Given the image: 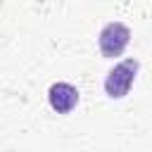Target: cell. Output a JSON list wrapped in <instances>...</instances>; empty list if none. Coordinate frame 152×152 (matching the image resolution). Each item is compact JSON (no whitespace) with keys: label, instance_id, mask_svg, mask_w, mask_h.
<instances>
[{"label":"cell","instance_id":"obj_2","mask_svg":"<svg viewBox=\"0 0 152 152\" xmlns=\"http://www.w3.org/2000/svg\"><path fill=\"white\" fill-rule=\"evenodd\" d=\"M128 43H131V28L121 21H109L97 36V48H100L102 57H107V59L121 57V52L126 50Z\"/></svg>","mask_w":152,"mask_h":152},{"label":"cell","instance_id":"obj_1","mask_svg":"<svg viewBox=\"0 0 152 152\" xmlns=\"http://www.w3.org/2000/svg\"><path fill=\"white\" fill-rule=\"evenodd\" d=\"M135 74H138V59H133V57L114 64V69H109V74L104 78V93L112 100L126 97L133 81H135Z\"/></svg>","mask_w":152,"mask_h":152},{"label":"cell","instance_id":"obj_3","mask_svg":"<svg viewBox=\"0 0 152 152\" xmlns=\"http://www.w3.org/2000/svg\"><path fill=\"white\" fill-rule=\"evenodd\" d=\"M48 102H50V107H52L57 114H69V112L78 104V90H76V86H71V83L57 81V83H52L50 90H48Z\"/></svg>","mask_w":152,"mask_h":152}]
</instances>
